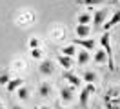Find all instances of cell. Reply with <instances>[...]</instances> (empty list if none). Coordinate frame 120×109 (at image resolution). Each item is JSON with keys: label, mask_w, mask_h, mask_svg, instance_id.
<instances>
[{"label": "cell", "mask_w": 120, "mask_h": 109, "mask_svg": "<svg viewBox=\"0 0 120 109\" xmlns=\"http://www.w3.org/2000/svg\"><path fill=\"white\" fill-rule=\"evenodd\" d=\"M100 44H102V49H104L105 55H107V64H109V69H115V64H113V49H111V35H109L107 31L100 36Z\"/></svg>", "instance_id": "6da1fadb"}, {"label": "cell", "mask_w": 120, "mask_h": 109, "mask_svg": "<svg viewBox=\"0 0 120 109\" xmlns=\"http://www.w3.org/2000/svg\"><path fill=\"white\" fill-rule=\"evenodd\" d=\"M93 93H95V86H93V84H87V86L84 87V91L80 93V98H78V100H80V105H82L84 109L87 107V100H89V96Z\"/></svg>", "instance_id": "7a4b0ae2"}, {"label": "cell", "mask_w": 120, "mask_h": 109, "mask_svg": "<svg viewBox=\"0 0 120 109\" xmlns=\"http://www.w3.org/2000/svg\"><path fill=\"white\" fill-rule=\"evenodd\" d=\"M38 71H40V75H44V76H49V75L55 73V64H53L51 60H42L38 64Z\"/></svg>", "instance_id": "3957f363"}, {"label": "cell", "mask_w": 120, "mask_h": 109, "mask_svg": "<svg viewBox=\"0 0 120 109\" xmlns=\"http://www.w3.org/2000/svg\"><path fill=\"white\" fill-rule=\"evenodd\" d=\"M107 20V9H98L97 13L93 15V24L95 27H102V24Z\"/></svg>", "instance_id": "277c9868"}, {"label": "cell", "mask_w": 120, "mask_h": 109, "mask_svg": "<svg viewBox=\"0 0 120 109\" xmlns=\"http://www.w3.org/2000/svg\"><path fill=\"white\" fill-rule=\"evenodd\" d=\"M73 44H75V45H80L84 49H95V45H97V42H95L93 38H75Z\"/></svg>", "instance_id": "5b68a950"}, {"label": "cell", "mask_w": 120, "mask_h": 109, "mask_svg": "<svg viewBox=\"0 0 120 109\" xmlns=\"http://www.w3.org/2000/svg\"><path fill=\"white\" fill-rule=\"evenodd\" d=\"M116 24H120V11H115L111 18H109V20H105L104 24H102V27H104V31H109V29L115 27Z\"/></svg>", "instance_id": "8992f818"}, {"label": "cell", "mask_w": 120, "mask_h": 109, "mask_svg": "<svg viewBox=\"0 0 120 109\" xmlns=\"http://www.w3.org/2000/svg\"><path fill=\"white\" fill-rule=\"evenodd\" d=\"M75 33H76V38H87L91 35V27L89 26H84V24H76Z\"/></svg>", "instance_id": "52a82bcc"}, {"label": "cell", "mask_w": 120, "mask_h": 109, "mask_svg": "<svg viewBox=\"0 0 120 109\" xmlns=\"http://www.w3.org/2000/svg\"><path fill=\"white\" fill-rule=\"evenodd\" d=\"M60 98H62V102H71L73 98H75V94H73V86H68V87H62L60 89Z\"/></svg>", "instance_id": "ba28073f"}, {"label": "cell", "mask_w": 120, "mask_h": 109, "mask_svg": "<svg viewBox=\"0 0 120 109\" xmlns=\"http://www.w3.org/2000/svg\"><path fill=\"white\" fill-rule=\"evenodd\" d=\"M22 84H24V78H11L8 84H6V87H8L9 93H15V91L22 86Z\"/></svg>", "instance_id": "9c48e42d"}, {"label": "cell", "mask_w": 120, "mask_h": 109, "mask_svg": "<svg viewBox=\"0 0 120 109\" xmlns=\"http://www.w3.org/2000/svg\"><path fill=\"white\" fill-rule=\"evenodd\" d=\"M64 78L68 80L71 86H80V82H82V78H78L76 75H73L69 69H66V71H64Z\"/></svg>", "instance_id": "30bf717a"}, {"label": "cell", "mask_w": 120, "mask_h": 109, "mask_svg": "<svg viewBox=\"0 0 120 109\" xmlns=\"http://www.w3.org/2000/svg\"><path fill=\"white\" fill-rule=\"evenodd\" d=\"M56 62H58L64 69H69L71 65H73V60H71V56H66V55H58V58H56Z\"/></svg>", "instance_id": "8fae6325"}, {"label": "cell", "mask_w": 120, "mask_h": 109, "mask_svg": "<svg viewBox=\"0 0 120 109\" xmlns=\"http://www.w3.org/2000/svg\"><path fill=\"white\" fill-rule=\"evenodd\" d=\"M93 60H95V64H104L105 60H107V55H105V51H104V49H98L97 53H95Z\"/></svg>", "instance_id": "7c38bea8"}, {"label": "cell", "mask_w": 120, "mask_h": 109, "mask_svg": "<svg viewBox=\"0 0 120 109\" xmlns=\"http://www.w3.org/2000/svg\"><path fill=\"white\" fill-rule=\"evenodd\" d=\"M38 93H40V96H49V94H51V86H49V84H47V82H42V84H40V87H38Z\"/></svg>", "instance_id": "4fadbf2b"}, {"label": "cell", "mask_w": 120, "mask_h": 109, "mask_svg": "<svg viewBox=\"0 0 120 109\" xmlns=\"http://www.w3.org/2000/svg\"><path fill=\"white\" fill-rule=\"evenodd\" d=\"M62 55H66V56H75L76 55V45L75 44H69L66 47H62Z\"/></svg>", "instance_id": "5bb4252c"}, {"label": "cell", "mask_w": 120, "mask_h": 109, "mask_svg": "<svg viewBox=\"0 0 120 109\" xmlns=\"http://www.w3.org/2000/svg\"><path fill=\"white\" fill-rule=\"evenodd\" d=\"M76 60H78V65H84L89 62V53L84 49V51H78V56H76Z\"/></svg>", "instance_id": "9a60e30c"}, {"label": "cell", "mask_w": 120, "mask_h": 109, "mask_svg": "<svg viewBox=\"0 0 120 109\" xmlns=\"http://www.w3.org/2000/svg\"><path fill=\"white\" fill-rule=\"evenodd\" d=\"M15 93L18 94V98H20V100H27V98H29V89H27V87H24V86H20Z\"/></svg>", "instance_id": "2e32d148"}, {"label": "cell", "mask_w": 120, "mask_h": 109, "mask_svg": "<svg viewBox=\"0 0 120 109\" xmlns=\"http://www.w3.org/2000/svg\"><path fill=\"white\" fill-rule=\"evenodd\" d=\"M93 20V16L89 13H82L78 15V24H84V26H89V22Z\"/></svg>", "instance_id": "e0dca14e"}, {"label": "cell", "mask_w": 120, "mask_h": 109, "mask_svg": "<svg viewBox=\"0 0 120 109\" xmlns=\"http://www.w3.org/2000/svg\"><path fill=\"white\" fill-rule=\"evenodd\" d=\"M82 78L86 80L87 84H93V82L97 80V73H93V71H86V73H84V76H82Z\"/></svg>", "instance_id": "ac0fdd59"}, {"label": "cell", "mask_w": 120, "mask_h": 109, "mask_svg": "<svg viewBox=\"0 0 120 109\" xmlns=\"http://www.w3.org/2000/svg\"><path fill=\"white\" fill-rule=\"evenodd\" d=\"M9 80V71H0V86H6Z\"/></svg>", "instance_id": "d6986e66"}, {"label": "cell", "mask_w": 120, "mask_h": 109, "mask_svg": "<svg viewBox=\"0 0 120 109\" xmlns=\"http://www.w3.org/2000/svg\"><path fill=\"white\" fill-rule=\"evenodd\" d=\"M29 49H37V47H40V40H38V38H35V36H33V38H29Z\"/></svg>", "instance_id": "ffe728a7"}, {"label": "cell", "mask_w": 120, "mask_h": 109, "mask_svg": "<svg viewBox=\"0 0 120 109\" xmlns=\"http://www.w3.org/2000/svg\"><path fill=\"white\" fill-rule=\"evenodd\" d=\"M104 0H80V4H84V6H98V4H102Z\"/></svg>", "instance_id": "44dd1931"}, {"label": "cell", "mask_w": 120, "mask_h": 109, "mask_svg": "<svg viewBox=\"0 0 120 109\" xmlns=\"http://www.w3.org/2000/svg\"><path fill=\"white\" fill-rule=\"evenodd\" d=\"M29 55H31V58H35V60H40V58H42V51L37 47V49H31V51H29Z\"/></svg>", "instance_id": "7402d4cb"}, {"label": "cell", "mask_w": 120, "mask_h": 109, "mask_svg": "<svg viewBox=\"0 0 120 109\" xmlns=\"http://www.w3.org/2000/svg\"><path fill=\"white\" fill-rule=\"evenodd\" d=\"M11 109H24V107H20V105H11Z\"/></svg>", "instance_id": "603a6c76"}, {"label": "cell", "mask_w": 120, "mask_h": 109, "mask_svg": "<svg viewBox=\"0 0 120 109\" xmlns=\"http://www.w3.org/2000/svg\"><path fill=\"white\" fill-rule=\"evenodd\" d=\"M38 109H49V107H38Z\"/></svg>", "instance_id": "cb8c5ba5"}, {"label": "cell", "mask_w": 120, "mask_h": 109, "mask_svg": "<svg viewBox=\"0 0 120 109\" xmlns=\"http://www.w3.org/2000/svg\"><path fill=\"white\" fill-rule=\"evenodd\" d=\"M60 109H68V107H60Z\"/></svg>", "instance_id": "d4e9b609"}, {"label": "cell", "mask_w": 120, "mask_h": 109, "mask_svg": "<svg viewBox=\"0 0 120 109\" xmlns=\"http://www.w3.org/2000/svg\"><path fill=\"white\" fill-rule=\"evenodd\" d=\"M113 2H118V0H113Z\"/></svg>", "instance_id": "484cf974"}]
</instances>
